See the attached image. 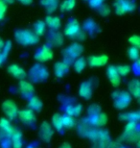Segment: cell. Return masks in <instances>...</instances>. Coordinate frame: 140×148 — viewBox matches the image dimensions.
Instances as JSON below:
<instances>
[{
  "label": "cell",
  "mask_w": 140,
  "mask_h": 148,
  "mask_svg": "<svg viewBox=\"0 0 140 148\" xmlns=\"http://www.w3.org/2000/svg\"><path fill=\"white\" fill-rule=\"evenodd\" d=\"M53 57H54V53H53L52 49L47 45H42L38 49V51L36 53L35 58L40 62H47L51 61Z\"/></svg>",
  "instance_id": "obj_5"
},
{
  "label": "cell",
  "mask_w": 140,
  "mask_h": 148,
  "mask_svg": "<svg viewBox=\"0 0 140 148\" xmlns=\"http://www.w3.org/2000/svg\"><path fill=\"white\" fill-rule=\"evenodd\" d=\"M52 42L55 44L56 46L61 45L64 42V36L61 33H55L52 35Z\"/></svg>",
  "instance_id": "obj_32"
},
{
  "label": "cell",
  "mask_w": 140,
  "mask_h": 148,
  "mask_svg": "<svg viewBox=\"0 0 140 148\" xmlns=\"http://www.w3.org/2000/svg\"><path fill=\"white\" fill-rule=\"evenodd\" d=\"M61 121H62V126L67 129L72 128V127L75 126V120L70 115H64V116H62Z\"/></svg>",
  "instance_id": "obj_24"
},
{
  "label": "cell",
  "mask_w": 140,
  "mask_h": 148,
  "mask_svg": "<svg viewBox=\"0 0 140 148\" xmlns=\"http://www.w3.org/2000/svg\"><path fill=\"white\" fill-rule=\"evenodd\" d=\"M107 73H108V77L109 79L111 84L113 86V87L117 88L118 86L120 85V83H121V76L118 74L117 70H116V67L114 66H109Z\"/></svg>",
  "instance_id": "obj_8"
},
{
  "label": "cell",
  "mask_w": 140,
  "mask_h": 148,
  "mask_svg": "<svg viewBox=\"0 0 140 148\" xmlns=\"http://www.w3.org/2000/svg\"><path fill=\"white\" fill-rule=\"evenodd\" d=\"M45 24L52 29V30H59L61 26V18L58 16H48L45 19Z\"/></svg>",
  "instance_id": "obj_14"
},
{
  "label": "cell",
  "mask_w": 140,
  "mask_h": 148,
  "mask_svg": "<svg viewBox=\"0 0 140 148\" xmlns=\"http://www.w3.org/2000/svg\"><path fill=\"white\" fill-rule=\"evenodd\" d=\"M53 135V131L51 129V127L48 123L43 122L41 124L40 129V137L41 138V140L44 141H48L50 140Z\"/></svg>",
  "instance_id": "obj_11"
},
{
  "label": "cell",
  "mask_w": 140,
  "mask_h": 148,
  "mask_svg": "<svg viewBox=\"0 0 140 148\" xmlns=\"http://www.w3.org/2000/svg\"><path fill=\"white\" fill-rule=\"evenodd\" d=\"M17 114H18L20 120L25 124H31L35 121L34 112L32 110H23L21 112H19Z\"/></svg>",
  "instance_id": "obj_13"
},
{
  "label": "cell",
  "mask_w": 140,
  "mask_h": 148,
  "mask_svg": "<svg viewBox=\"0 0 140 148\" xmlns=\"http://www.w3.org/2000/svg\"><path fill=\"white\" fill-rule=\"evenodd\" d=\"M129 41H130V43L132 44V46L139 47L140 45V38L137 35H132V36H130L129 38Z\"/></svg>",
  "instance_id": "obj_35"
},
{
  "label": "cell",
  "mask_w": 140,
  "mask_h": 148,
  "mask_svg": "<svg viewBox=\"0 0 140 148\" xmlns=\"http://www.w3.org/2000/svg\"><path fill=\"white\" fill-rule=\"evenodd\" d=\"M115 67L120 76H127V75H129L130 72V67L129 66H127V64H121V66H118Z\"/></svg>",
  "instance_id": "obj_29"
},
{
  "label": "cell",
  "mask_w": 140,
  "mask_h": 148,
  "mask_svg": "<svg viewBox=\"0 0 140 148\" xmlns=\"http://www.w3.org/2000/svg\"><path fill=\"white\" fill-rule=\"evenodd\" d=\"M82 52H83V46L78 42L71 44L66 49V54L68 55V57L71 58V60L75 58H78L79 56L82 54Z\"/></svg>",
  "instance_id": "obj_9"
},
{
  "label": "cell",
  "mask_w": 140,
  "mask_h": 148,
  "mask_svg": "<svg viewBox=\"0 0 140 148\" xmlns=\"http://www.w3.org/2000/svg\"><path fill=\"white\" fill-rule=\"evenodd\" d=\"M4 45H5L4 40H3L1 38H0V50H2V49H3V47H4Z\"/></svg>",
  "instance_id": "obj_38"
},
{
  "label": "cell",
  "mask_w": 140,
  "mask_h": 148,
  "mask_svg": "<svg viewBox=\"0 0 140 148\" xmlns=\"http://www.w3.org/2000/svg\"><path fill=\"white\" fill-rule=\"evenodd\" d=\"M129 57L130 60L132 61H138L139 59V49L138 47H135V46H132L129 49Z\"/></svg>",
  "instance_id": "obj_30"
},
{
  "label": "cell",
  "mask_w": 140,
  "mask_h": 148,
  "mask_svg": "<svg viewBox=\"0 0 140 148\" xmlns=\"http://www.w3.org/2000/svg\"><path fill=\"white\" fill-rule=\"evenodd\" d=\"M121 120H128V121H133L136 122L139 119V114L138 112H126V114H122L120 115Z\"/></svg>",
  "instance_id": "obj_23"
},
{
  "label": "cell",
  "mask_w": 140,
  "mask_h": 148,
  "mask_svg": "<svg viewBox=\"0 0 140 148\" xmlns=\"http://www.w3.org/2000/svg\"><path fill=\"white\" fill-rule=\"evenodd\" d=\"M21 134L19 131L14 130L12 134V140H13V147L14 148H22V140Z\"/></svg>",
  "instance_id": "obj_20"
},
{
  "label": "cell",
  "mask_w": 140,
  "mask_h": 148,
  "mask_svg": "<svg viewBox=\"0 0 140 148\" xmlns=\"http://www.w3.org/2000/svg\"><path fill=\"white\" fill-rule=\"evenodd\" d=\"M4 2H6L8 4V3H13L14 2V0H3Z\"/></svg>",
  "instance_id": "obj_41"
},
{
  "label": "cell",
  "mask_w": 140,
  "mask_h": 148,
  "mask_svg": "<svg viewBox=\"0 0 140 148\" xmlns=\"http://www.w3.org/2000/svg\"><path fill=\"white\" fill-rule=\"evenodd\" d=\"M29 106H30V108L32 109V111H38V110H40V109H41V106H42V104H41L40 100L38 99L37 96H34V97H32V98L30 99Z\"/></svg>",
  "instance_id": "obj_27"
},
{
  "label": "cell",
  "mask_w": 140,
  "mask_h": 148,
  "mask_svg": "<svg viewBox=\"0 0 140 148\" xmlns=\"http://www.w3.org/2000/svg\"><path fill=\"white\" fill-rule=\"evenodd\" d=\"M114 8L117 14H124L135 10V4L130 0H114Z\"/></svg>",
  "instance_id": "obj_3"
},
{
  "label": "cell",
  "mask_w": 140,
  "mask_h": 148,
  "mask_svg": "<svg viewBox=\"0 0 140 148\" xmlns=\"http://www.w3.org/2000/svg\"><path fill=\"white\" fill-rule=\"evenodd\" d=\"M107 120H108V118H107V115L105 114H98L96 115H94L93 123L96 126L100 127V126L105 125V124L107 123Z\"/></svg>",
  "instance_id": "obj_25"
},
{
  "label": "cell",
  "mask_w": 140,
  "mask_h": 148,
  "mask_svg": "<svg viewBox=\"0 0 140 148\" xmlns=\"http://www.w3.org/2000/svg\"><path fill=\"white\" fill-rule=\"evenodd\" d=\"M4 61H5V60H4V58L2 57V54H1V53H0V64H1Z\"/></svg>",
  "instance_id": "obj_40"
},
{
  "label": "cell",
  "mask_w": 140,
  "mask_h": 148,
  "mask_svg": "<svg viewBox=\"0 0 140 148\" xmlns=\"http://www.w3.org/2000/svg\"><path fill=\"white\" fill-rule=\"evenodd\" d=\"M105 0H89V5L92 8H99L101 5L104 4Z\"/></svg>",
  "instance_id": "obj_36"
},
{
  "label": "cell",
  "mask_w": 140,
  "mask_h": 148,
  "mask_svg": "<svg viewBox=\"0 0 140 148\" xmlns=\"http://www.w3.org/2000/svg\"><path fill=\"white\" fill-rule=\"evenodd\" d=\"M108 61H109V57L107 55L91 56L88 59V64L92 67H100L107 64Z\"/></svg>",
  "instance_id": "obj_7"
},
{
  "label": "cell",
  "mask_w": 140,
  "mask_h": 148,
  "mask_svg": "<svg viewBox=\"0 0 140 148\" xmlns=\"http://www.w3.org/2000/svg\"><path fill=\"white\" fill-rule=\"evenodd\" d=\"M7 9H8L7 3L4 2L3 0H0V20L4 18L6 12H7Z\"/></svg>",
  "instance_id": "obj_34"
},
{
  "label": "cell",
  "mask_w": 140,
  "mask_h": 148,
  "mask_svg": "<svg viewBox=\"0 0 140 148\" xmlns=\"http://www.w3.org/2000/svg\"><path fill=\"white\" fill-rule=\"evenodd\" d=\"M0 129H1L5 134H7L8 136H12L13 132L14 131V129L12 127L9 119H6V118H2V119H0Z\"/></svg>",
  "instance_id": "obj_17"
},
{
  "label": "cell",
  "mask_w": 140,
  "mask_h": 148,
  "mask_svg": "<svg viewBox=\"0 0 140 148\" xmlns=\"http://www.w3.org/2000/svg\"><path fill=\"white\" fill-rule=\"evenodd\" d=\"M59 148H71V146L68 143H64V144H62V145Z\"/></svg>",
  "instance_id": "obj_39"
},
{
  "label": "cell",
  "mask_w": 140,
  "mask_h": 148,
  "mask_svg": "<svg viewBox=\"0 0 140 148\" xmlns=\"http://www.w3.org/2000/svg\"><path fill=\"white\" fill-rule=\"evenodd\" d=\"M79 94L83 98L89 99L92 95V88H91V83L89 81H85L82 83L79 88Z\"/></svg>",
  "instance_id": "obj_10"
},
{
  "label": "cell",
  "mask_w": 140,
  "mask_h": 148,
  "mask_svg": "<svg viewBox=\"0 0 140 148\" xmlns=\"http://www.w3.org/2000/svg\"><path fill=\"white\" fill-rule=\"evenodd\" d=\"M61 115L59 114H56L54 116H53V125H54L55 128L59 131V130L62 129V121H61Z\"/></svg>",
  "instance_id": "obj_31"
},
{
  "label": "cell",
  "mask_w": 140,
  "mask_h": 148,
  "mask_svg": "<svg viewBox=\"0 0 140 148\" xmlns=\"http://www.w3.org/2000/svg\"><path fill=\"white\" fill-rule=\"evenodd\" d=\"M99 13H100L101 16H109V13H111V9H109V7L108 5L102 4L99 7Z\"/></svg>",
  "instance_id": "obj_33"
},
{
  "label": "cell",
  "mask_w": 140,
  "mask_h": 148,
  "mask_svg": "<svg viewBox=\"0 0 140 148\" xmlns=\"http://www.w3.org/2000/svg\"><path fill=\"white\" fill-rule=\"evenodd\" d=\"M116 94L115 98V106L118 109H124L126 108L130 102V96L129 93L125 92V91H116L114 93Z\"/></svg>",
  "instance_id": "obj_6"
},
{
  "label": "cell",
  "mask_w": 140,
  "mask_h": 148,
  "mask_svg": "<svg viewBox=\"0 0 140 148\" xmlns=\"http://www.w3.org/2000/svg\"><path fill=\"white\" fill-rule=\"evenodd\" d=\"M40 3L49 14H52L58 7V0H41Z\"/></svg>",
  "instance_id": "obj_18"
},
{
  "label": "cell",
  "mask_w": 140,
  "mask_h": 148,
  "mask_svg": "<svg viewBox=\"0 0 140 148\" xmlns=\"http://www.w3.org/2000/svg\"><path fill=\"white\" fill-rule=\"evenodd\" d=\"M46 31V24L44 21L38 20L34 24V33L38 37H41L45 34Z\"/></svg>",
  "instance_id": "obj_19"
},
{
  "label": "cell",
  "mask_w": 140,
  "mask_h": 148,
  "mask_svg": "<svg viewBox=\"0 0 140 148\" xmlns=\"http://www.w3.org/2000/svg\"><path fill=\"white\" fill-rule=\"evenodd\" d=\"M2 110L7 115L9 119H14L17 116L18 111H17V106L14 101L12 100H7L2 104Z\"/></svg>",
  "instance_id": "obj_4"
},
{
  "label": "cell",
  "mask_w": 140,
  "mask_h": 148,
  "mask_svg": "<svg viewBox=\"0 0 140 148\" xmlns=\"http://www.w3.org/2000/svg\"><path fill=\"white\" fill-rule=\"evenodd\" d=\"M76 6V0H64L61 4V12H70Z\"/></svg>",
  "instance_id": "obj_22"
},
{
  "label": "cell",
  "mask_w": 140,
  "mask_h": 148,
  "mask_svg": "<svg viewBox=\"0 0 140 148\" xmlns=\"http://www.w3.org/2000/svg\"><path fill=\"white\" fill-rule=\"evenodd\" d=\"M69 69L66 62H59L55 64V74L58 77H64Z\"/></svg>",
  "instance_id": "obj_15"
},
{
  "label": "cell",
  "mask_w": 140,
  "mask_h": 148,
  "mask_svg": "<svg viewBox=\"0 0 140 148\" xmlns=\"http://www.w3.org/2000/svg\"><path fill=\"white\" fill-rule=\"evenodd\" d=\"M16 40L22 45H34L40 41V37L37 36L33 31L20 30L16 33Z\"/></svg>",
  "instance_id": "obj_1"
},
{
  "label": "cell",
  "mask_w": 140,
  "mask_h": 148,
  "mask_svg": "<svg viewBox=\"0 0 140 148\" xmlns=\"http://www.w3.org/2000/svg\"><path fill=\"white\" fill-rule=\"evenodd\" d=\"M86 66V61L85 58H79L77 59L74 63V69L77 72H82L85 69V67Z\"/></svg>",
  "instance_id": "obj_26"
},
{
  "label": "cell",
  "mask_w": 140,
  "mask_h": 148,
  "mask_svg": "<svg viewBox=\"0 0 140 148\" xmlns=\"http://www.w3.org/2000/svg\"><path fill=\"white\" fill-rule=\"evenodd\" d=\"M18 1L23 5H30L33 3V0H18Z\"/></svg>",
  "instance_id": "obj_37"
},
{
  "label": "cell",
  "mask_w": 140,
  "mask_h": 148,
  "mask_svg": "<svg viewBox=\"0 0 140 148\" xmlns=\"http://www.w3.org/2000/svg\"><path fill=\"white\" fill-rule=\"evenodd\" d=\"M129 90L130 91V93H132L135 98H138L139 92H140V87H139L138 80H132V81L130 82Z\"/></svg>",
  "instance_id": "obj_21"
},
{
  "label": "cell",
  "mask_w": 140,
  "mask_h": 148,
  "mask_svg": "<svg viewBox=\"0 0 140 148\" xmlns=\"http://www.w3.org/2000/svg\"><path fill=\"white\" fill-rule=\"evenodd\" d=\"M8 71L11 75H13L17 79H23L26 76L25 70L20 66H17V64H11V66H9Z\"/></svg>",
  "instance_id": "obj_12"
},
{
  "label": "cell",
  "mask_w": 140,
  "mask_h": 148,
  "mask_svg": "<svg viewBox=\"0 0 140 148\" xmlns=\"http://www.w3.org/2000/svg\"><path fill=\"white\" fill-rule=\"evenodd\" d=\"M64 35L68 38H76L79 40H84L85 38L84 32L81 29V26L76 19H70V21L67 23L64 28Z\"/></svg>",
  "instance_id": "obj_2"
},
{
  "label": "cell",
  "mask_w": 140,
  "mask_h": 148,
  "mask_svg": "<svg viewBox=\"0 0 140 148\" xmlns=\"http://www.w3.org/2000/svg\"><path fill=\"white\" fill-rule=\"evenodd\" d=\"M19 90L22 94L24 95H31L34 92V87L30 82L21 81L19 83Z\"/></svg>",
  "instance_id": "obj_16"
},
{
  "label": "cell",
  "mask_w": 140,
  "mask_h": 148,
  "mask_svg": "<svg viewBox=\"0 0 140 148\" xmlns=\"http://www.w3.org/2000/svg\"><path fill=\"white\" fill-rule=\"evenodd\" d=\"M83 110L81 105H76V106H69L66 109V112L68 114V115L70 116H73V115H78L81 114V112Z\"/></svg>",
  "instance_id": "obj_28"
}]
</instances>
